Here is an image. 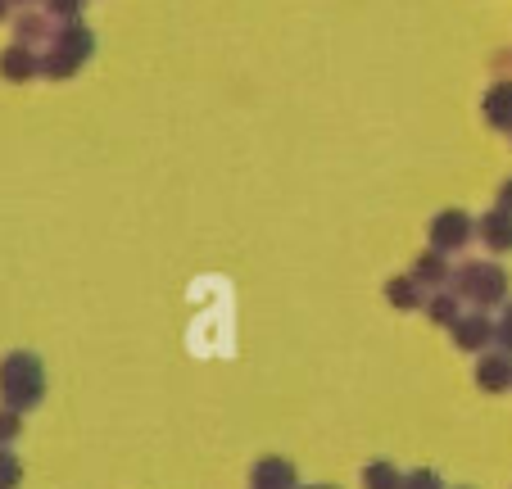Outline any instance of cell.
<instances>
[{
    "instance_id": "14",
    "label": "cell",
    "mask_w": 512,
    "mask_h": 489,
    "mask_svg": "<svg viewBox=\"0 0 512 489\" xmlns=\"http://www.w3.org/2000/svg\"><path fill=\"white\" fill-rule=\"evenodd\" d=\"M363 485L368 489H404V476H399L390 462H372V467L363 471Z\"/></svg>"
},
{
    "instance_id": "2",
    "label": "cell",
    "mask_w": 512,
    "mask_h": 489,
    "mask_svg": "<svg viewBox=\"0 0 512 489\" xmlns=\"http://www.w3.org/2000/svg\"><path fill=\"white\" fill-rule=\"evenodd\" d=\"M454 295L472 299V304H503L508 299V272L494 263H467L463 272H454Z\"/></svg>"
},
{
    "instance_id": "5",
    "label": "cell",
    "mask_w": 512,
    "mask_h": 489,
    "mask_svg": "<svg viewBox=\"0 0 512 489\" xmlns=\"http://www.w3.org/2000/svg\"><path fill=\"white\" fill-rule=\"evenodd\" d=\"M50 50H59L64 59H73V64L82 68L91 59V50H96V37H91V28H82V23L73 19V23H64V28L55 32V46Z\"/></svg>"
},
{
    "instance_id": "23",
    "label": "cell",
    "mask_w": 512,
    "mask_h": 489,
    "mask_svg": "<svg viewBox=\"0 0 512 489\" xmlns=\"http://www.w3.org/2000/svg\"><path fill=\"white\" fill-rule=\"evenodd\" d=\"M5 10H10V0H0V19H5Z\"/></svg>"
},
{
    "instance_id": "7",
    "label": "cell",
    "mask_w": 512,
    "mask_h": 489,
    "mask_svg": "<svg viewBox=\"0 0 512 489\" xmlns=\"http://www.w3.org/2000/svg\"><path fill=\"white\" fill-rule=\"evenodd\" d=\"M476 236L485 240V250L508 254V250H512V213H503V209L485 213V218L476 222Z\"/></svg>"
},
{
    "instance_id": "15",
    "label": "cell",
    "mask_w": 512,
    "mask_h": 489,
    "mask_svg": "<svg viewBox=\"0 0 512 489\" xmlns=\"http://www.w3.org/2000/svg\"><path fill=\"white\" fill-rule=\"evenodd\" d=\"M41 73L55 77V82H64V77L78 73V64H73V59H64L59 50H50V55H41Z\"/></svg>"
},
{
    "instance_id": "24",
    "label": "cell",
    "mask_w": 512,
    "mask_h": 489,
    "mask_svg": "<svg viewBox=\"0 0 512 489\" xmlns=\"http://www.w3.org/2000/svg\"><path fill=\"white\" fill-rule=\"evenodd\" d=\"M313 489H327V485H313Z\"/></svg>"
},
{
    "instance_id": "19",
    "label": "cell",
    "mask_w": 512,
    "mask_h": 489,
    "mask_svg": "<svg viewBox=\"0 0 512 489\" xmlns=\"http://www.w3.org/2000/svg\"><path fill=\"white\" fill-rule=\"evenodd\" d=\"M404 489H445V485H440L435 471H413V476H404Z\"/></svg>"
},
{
    "instance_id": "22",
    "label": "cell",
    "mask_w": 512,
    "mask_h": 489,
    "mask_svg": "<svg viewBox=\"0 0 512 489\" xmlns=\"http://www.w3.org/2000/svg\"><path fill=\"white\" fill-rule=\"evenodd\" d=\"M499 209H503V213H512V177L499 186Z\"/></svg>"
},
{
    "instance_id": "10",
    "label": "cell",
    "mask_w": 512,
    "mask_h": 489,
    "mask_svg": "<svg viewBox=\"0 0 512 489\" xmlns=\"http://www.w3.org/2000/svg\"><path fill=\"white\" fill-rule=\"evenodd\" d=\"M254 489H295V467L286 458L254 462Z\"/></svg>"
},
{
    "instance_id": "16",
    "label": "cell",
    "mask_w": 512,
    "mask_h": 489,
    "mask_svg": "<svg viewBox=\"0 0 512 489\" xmlns=\"http://www.w3.org/2000/svg\"><path fill=\"white\" fill-rule=\"evenodd\" d=\"M46 37V19H37V14H23L19 19V46H28V41H41Z\"/></svg>"
},
{
    "instance_id": "11",
    "label": "cell",
    "mask_w": 512,
    "mask_h": 489,
    "mask_svg": "<svg viewBox=\"0 0 512 489\" xmlns=\"http://www.w3.org/2000/svg\"><path fill=\"white\" fill-rule=\"evenodd\" d=\"M485 123L494 132H512V82L490 87V96H485Z\"/></svg>"
},
{
    "instance_id": "21",
    "label": "cell",
    "mask_w": 512,
    "mask_h": 489,
    "mask_svg": "<svg viewBox=\"0 0 512 489\" xmlns=\"http://www.w3.org/2000/svg\"><path fill=\"white\" fill-rule=\"evenodd\" d=\"M494 340H499V345L512 354V304H508V313H503V322L494 326Z\"/></svg>"
},
{
    "instance_id": "1",
    "label": "cell",
    "mask_w": 512,
    "mask_h": 489,
    "mask_svg": "<svg viewBox=\"0 0 512 489\" xmlns=\"http://www.w3.org/2000/svg\"><path fill=\"white\" fill-rule=\"evenodd\" d=\"M41 394H46V372H41L37 354H10L0 363V399L10 413L37 408Z\"/></svg>"
},
{
    "instance_id": "13",
    "label": "cell",
    "mask_w": 512,
    "mask_h": 489,
    "mask_svg": "<svg viewBox=\"0 0 512 489\" xmlns=\"http://www.w3.org/2000/svg\"><path fill=\"white\" fill-rule=\"evenodd\" d=\"M386 299H390L395 308H417V304H422V286H417L413 277H395V281L386 286Z\"/></svg>"
},
{
    "instance_id": "4",
    "label": "cell",
    "mask_w": 512,
    "mask_h": 489,
    "mask_svg": "<svg viewBox=\"0 0 512 489\" xmlns=\"http://www.w3.org/2000/svg\"><path fill=\"white\" fill-rule=\"evenodd\" d=\"M449 331H454V345L467 349V354H476V349H485L494 340V322L485 313H463Z\"/></svg>"
},
{
    "instance_id": "9",
    "label": "cell",
    "mask_w": 512,
    "mask_h": 489,
    "mask_svg": "<svg viewBox=\"0 0 512 489\" xmlns=\"http://www.w3.org/2000/svg\"><path fill=\"white\" fill-rule=\"evenodd\" d=\"M0 73L10 77V82H28V77L41 73V59L32 46H10L5 55H0Z\"/></svg>"
},
{
    "instance_id": "25",
    "label": "cell",
    "mask_w": 512,
    "mask_h": 489,
    "mask_svg": "<svg viewBox=\"0 0 512 489\" xmlns=\"http://www.w3.org/2000/svg\"><path fill=\"white\" fill-rule=\"evenodd\" d=\"M19 5H28V0H19Z\"/></svg>"
},
{
    "instance_id": "8",
    "label": "cell",
    "mask_w": 512,
    "mask_h": 489,
    "mask_svg": "<svg viewBox=\"0 0 512 489\" xmlns=\"http://www.w3.org/2000/svg\"><path fill=\"white\" fill-rule=\"evenodd\" d=\"M408 277H413L422 290H445V281H454V272H449V263H445V254H440V250H426L422 259L413 263V272H408Z\"/></svg>"
},
{
    "instance_id": "17",
    "label": "cell",
    "mask_w": 512,
    "mask_h": 489,
    "mask_svg": "<svg viewBox=\"0 0 512 489\" xmlns=\"http://www.w3.org/2000/svg\"><path fill=\"white\" fill-rule=\"evenodd\" d=\"M19 476H23V471H19V458L0 449V489H14V485H19Z\"/></svg>"
},
{
    "instance_id": "3",
    "label": "cell",
    "mask_w": 512,
    "mask_h": 489,
    "mask_svg": "<svg viewBox=\"0 0 512 489\" xmlns=\"http://www.w3.org/2000/svg\"><path fill=\"white\" fill-rule=\"evenodd\" d=\"M472 231H476L472 213H463V209L435 213L431 218V250H440V254L463 250V245H472Z\"/></svg>"
},
{
    "instance_id": "12",
    "label": "cell",
    "mask_w": 512,
    "mask_h": 489,
    "mask_svg": "<svg viewBox=\"0 0 512 489\" xmlns=\"http://www.w3.org/2000/svg\"><path fill=\"white\" fill-rule=\"evenodd\" d=\"M426 313H431V322L454 326L458 317H463V299H458L454 290H435V295L426 299Z\"/></svg>"
},
{
    "instance_id": "20",
    "label": "cell",
    "mask_w": 512,
    "mask_h": 489,
    "mask_svg": "<svg viewBox=\"0 0 512 489\" xmlns=\"http://www.w3.org/2000/svg\"><path fill=\"white\" fill-rule=\"evenodd\" d=\"M14 435H19V413H10V408H5V413H0V449H5Z\"/></svg>"
},
{
    "instance_id": "6",
    "label": "cell",
    "mask_w": 512,
    "mask_h": 489,
    "mask_svg": "<svg viewBox=\"0 0 512 489\" xmlns=\"http://www.w3.org/2000/svg\"><path fill=\"white\" fill-rule=\"evenodd\" d=\"M476 385H481L485 394H503L512 385V354L503 349V354H485L481 367H476Z\"/></svg>"
},
{
    "instance_id": "18",
    "label": "cell",
    "mask_w": 512,
    "mask_h": 489,
    "mask_svg": "<svg viewBox=\"0 0 512 489\" xmlns=\"http://www.w3.org/2000/svg\"><path fill=\"white\" fill-rule=\"evenodd\" d=\"M82 5H87V0H46V10L55 14V19H64V23H73L82 14Z\"/></svg>"
}]
</instances>
